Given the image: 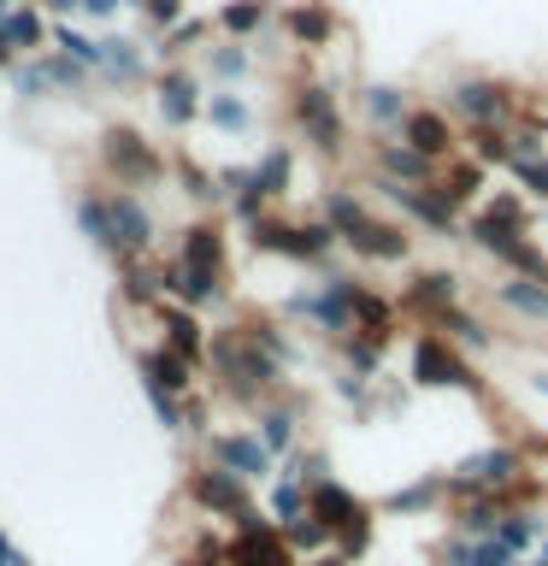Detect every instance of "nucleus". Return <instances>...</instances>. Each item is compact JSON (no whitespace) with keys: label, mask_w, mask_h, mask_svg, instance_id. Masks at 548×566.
Instances as JSON below:
<instances>
[{"label":"nucleus","mask_w":548,"mask_h":566,"mask_svg":"<svg viewBox=\"0 0 548 566\" xmlns=\"http://www.w3.org/2000/svg\"><path fill=\"white\" fill-rule=\"evenodd\" d=\"M330 230H336V242L354 248L360 260H378V265H396L413 254V237H407V224L396 219H378L360 195H348V189H325V212H318Z\"/></svg>","instance_id":"1"},{"label":"nucleus","mask_w":548,"mask_h":566,"mask_svg":"<svg viewBox=\"0 0 548 566\" xmlns=\"http://www.w3.org/2000/svg\"><path fill=\"white\" fill-rule=\"evenodd\" d=\"M95 166L106 177V189H130V195H148L171 177V159L159 154L136 124H106L101 142H95Z\"/></svg>","instance_id":"2"},{"label":"nucleus","mask_w":548,"mask_h":566,"mask_svg":"<svg viewBox=\"0 0 548 566\" xmlns=\"http://www.w3.org/2000/svg\"><path fill=\"white\" fill-rule=\"evenodd\" d=\"M247 248L265 260H289V265H318L325 254H336V230L325 219H283V212L272 207L265 219L247 224Z\"/></svg>","instance_id":"3"},{"label":"nucleus","mask_w":548,"mask_h":566,"mask_svg":"<svg viewBox=\"0 0 548 566\" xmlns=\"http://www.w3.org/2000/svg\"><path fill=\"white\" fill-rule=\"evenodd\" d=\"M183 502L189 513H201V520H219V525H247V520H260V507H254V495H247V484L236 472H224V467H212V460H194V467L183 472Z\"/></svg>","instance_id":"4"},{"label":"nucleus","mask_w":548,"mask_h":566,"mask_svg":"<svg viewBox=\"0 0 548 566\" xmlns=\"http://www.w3.org/2000/svg\"><path fill=\"white\" fill-rule=\"evenodd\" d=\"M289 124H295V130L307 136L325 159H336V154L348 148V118H342V101L330 95V83H313V77L295 83V88H289Z\"/></svg>","instance_id":"5"},{"label":"nucleus","mask_w":548,"mask_h":566,"mask_svg":"<svg viewBox=\"0 0 548 566\" xmlns=\"http://www.w3.org/2000/svg\"><path fill=\"white\" fill-rule=\"evenodd\" d=\"M224 566H301V555L289 543H283V531L277 520H247L230 531V543H224Z\"/></svg>","instance_id":"6"},{"label":"nucleus","mask_w":548,"mask_h":566,"mask_svg":"<svg viewBox=\"0 0 548 566\" xmlns=\"http://www.w3.org/2000/svg\"><path fill=\"white\" fill-rule=\"evenodd\" d=\"M401 142L419 159H431V166H449L460 154V124L442 113V106H413V113L401 118Z\"/></svg>","instance_id":"7"},{"label":"nucleus","mask_w":548,"mask_h":566,"mask_svg":"<svg viewBox=\"0 0 548 566\" xmlns=\"http://www.w3.org/2000/svg\"><path fill=\"white\" fill-rule=\"evenodd\" d=\"M307 520H318V531H325V537L336 543L342 531L366 525V520H371V507H366L354 490L336 484V478H313V484H307Z\"/></svg>","instance_id":"8"},{"label":"nucleus","mask_w":548,"mask_h":566,"mask_svg":"<svg viewBox=\"0 0 548 566\" xmlns=\"http://www.w3.org/2000/svg\"><path fill=\"white\" fill-rule=\"evenodd\" d=\"M449 106L466 118V130H472V124H507L513 113H519L513 88L495 83V77H460V83L449 88Z\"/></svg>","instance_id":"9"},{"label":"nucleus","mask_w":548,"mask_h":566,"mask_svg":"<svg viewBox=\"0 0 548 566\" xmlns=\"http://www.w3.org/2000/svg\"><path fill=\"white\" fill-rule=\"evenodd\" d=\"M177 265H194V272H212V277H230V237L219 219H189L177 230V248H171Z\"/></svg>","instance_id":"10"},{"label":"nucleus","mask_w":548,"mask_h":566,"mask_svg":"<svg viewBox=\"0 0 548 566\" xmlns=\"http://www.w3.org/2000/svg\"><path fill=\"white\" fill-rule=\"evenodd\" d=\"M154 106H159V118H166L171 130H189V124L201 118V106H207V88L189 65H166L154 77Z\"/></svg>","instance_id":"11"},{"label":"nucleus","mask_w":548,"mask_h":566,"mask_svg":"<svg viewBox=\"0 0 548 566\" xmlns=\"http://www.w3.org/2000/svg\"><path fill=\"white\" fill-rule=\"evenodd\" d=\"M207 460L224 472H236L242 484H254V478L272 472V454H265V442L254 431H207Z\"/></svg>","instance_id":"12"},{"label":"nucleus","mask_w":548,"mask_h":566,"mask_svg":"<svg viewBox=\"0 0 548 566\" xmlns=\"http://www.w3.org/2000/svg\"><path fill=\"white\" fill-rule=\"evenodd\" d=\"M413 378L419 384H431V389H460V384H472V371L466 360L449 348V336H436V331H419L413 336Z\"/></svg>","instance_id":"13"},{"label":"nucleus","mask_w":548,"mask_h":566,"mask_svg":"<svg viewBox=\"0 0 548 566\" xmlns=\"http://www.w3.org/2000/svg\"><path fill=\"white\" fill-rule=\"evenodd\" d=\"M207 343H212V331L201 325V313L177 307V301H159V348L183 354V360L207 371Z\"/></svg>","instance_id":"14"},{"label":"nucleus","mask_w":548,"mask_h":566,"mask_svg":"<svg viewBox=\"0 0 548 566\" xmlns=\"http://www.w3.org/2000/svg\"><path fill=\"white\" fill-rule=\"evenodd\" d=\"M277 24H283V35H289V48L318 53V48H330V35H336V12L325 7V0H289V7L277 12Z\"/></svg>","instance_id":"15"},{"label":"nucleus","mask_w":548,"mask_h":566,"mask_svg":"<svg viewBox=\"0 0 548 566\" xmlns=\"http://www.w3.org/2000/svg\"><path fill=\"white\" fill-rule=\"evenodd\" d=\"M0 42H7L18 60H35V53H48V42H53V18L42 7H30V0H18V7L0 18Z\"/></svg>","instance_id":"16"},{"label":"nucleus","mask_w":548,"mask_h":566,"mask_svg":"<svg viewBox=\"0 0 548 566\" xmlns=\"http://www.w3.org/2000/svg\"><path fill=\"white\" fill-rule=\"evenodd\" d=\"M477 189H484V166H477L472 154H454L449 166H436L431 195H436V201H449L454 212H460V207H472V201H477Z\"/></svg>","instance_id":"17"},{"label":"nucleus","mask_w":548,"mask_h":566,"mask_svg":"<svg viewBox=\"0 0 548 566\" xmlns=\"http://www.w3.org/2000/svg\"><path fill=\"white\" fill-rule=\"evenodd\" d=\"M106 42V60H101V77L95 83H113V88H130L148 77V53H141V42H130V35H101Z\"/></svg>","instance_id":"18"},{"label":"nucleus","mask_w":548,"mask_h":566,"mask_svg":"<svg viewBox=\"0 0 548 566\" xmlns=\"http://www.w3.org/2000/svg\"><path fill=\"white\" fill-rule=\"evenodd\" d=\"M272 0H224L219 18H212V30L224 35V42H254V35L272 24Z\"/></svg>","instance_id":"19"},{"label":"nucleus","mask_w":548,"mask_h":566,"mask_svg":"<svg viewBox=\"0 0 548 566\" xmlns=\"http://www.w3.org/2000/svg\"><path fill=\"white\" fill-rule=\"evenodd\" d=\"M247 177H254V189L277 207L283 195H289V184H295V154H289V142H272V148H265L254 166H247Z\"/></svg>","instance_id":"20"},{"label":"nucleus","mask_w":548,"mask_h":566,"mask_svg":"<svg viewBox=\"0 0 548 566\" xmlns=\"http://www.w3.org/2000/svg\"><path fill=\"white\" fill-rule=\"evenodd\" d=\"M378 177L424 189V184H436V166H431V159H419L407 142H378Z\"/></svg>","instance_id":"21"},{"label":"nucleus","mask_w":548,"mask_h":566,"mask_svg":"<svg viewBox=\"0 0 548 566\" xmlns=\"http://www.w3.org/2000/svg\"><path fill=\"white\" fill-rule=\"evenodd\" d=\"M201 65H207V77L219 88H236L247 71H254V53H247V42H224V35H219V42L201 48Z\"/></svg>","instance_id":"22"},{"label":"nucleus","mask_w":548,"mask_h":566,"mask_svg":"<svg viewBox=\"0 0 548 566\" xmlns=\"http://www.w3.org/2000/svg\"><path fill=\"white\" fill-rule=\"evenodd\" d=\"M201 118L212 124V130H224V136H242L247 124H254V106H247L236 88H212L207 106H201Z\"/></svg>","instance_id":"23"},{"label":"nucleus","mask_w":548,"mask_h":566,"mask_svg":"<svg viewBox=\"0 0 548 566\" xmlns=\"http://www.w3.org/2000/svg\"><path fill=\"white\" fill-rule=\"evenodd\" d=\"M360 113L378 124V130H401V118L413 113V101H407L401 88H389V83H371V88H360Z\"/></svg>","instance_id":"24"},{"label":"nucleus","mask_w":548,"mask_h":566,"mask_svg":"<svg viewBox=\"0 0 548 566\" xmlns=\"http://www.w3.org/2000/svg\"><path fill=\"white\" fill-rule=\"evenodd\" d=\"M466 142H472V159L484 171L489 166H513V130H507V124H472Z\"/></svg>","instance_id":"25"},{"label":"nucleus","mask_w":548,"mask_h":566,"mask_svg":"<svg viewBox=\"0 0 548 566\" xmlns=\"http://www.w3.org/2000/svg\"><path fill=\"white\" fill-rule=\"evenodd\" d=\"M159 42H166L159 53H166L171 65H183V53H189V48L212 42V24H201V18H183V24H177V30H166V35H159Z\"/></svg>","instance_id":"26"},{"label":"nucleus","mask_w":548,"mask_h":566,"mask_svg":"<svg viewBox=\"0 0 548 566\" xmlns=\"http://www.w3.org/2000/svg\"><path fill=\"white\" fill-rule=\"evenodd\" d=\"M136 12H141V24L159 30V35L183 24V0H136Z\"/></svg>","instance_id":"27"},{"label":"nucleus","mask_w":548,"mask_h":566,"mask_svg":"<svg viewBox=\"0 0 548 566\" xmlns=\"http://www.w3.org/2000/svg\"><path fill=\"white\" fill-rule=\"evenodd\" d=\"M124 7H136V0H77V18H95V24H106V18H118Z\"/></svg>","instance_id":"28"},{"label":"nucleus","mask_w":548,"mask_h":566,"mask_svg":"<svg viewBox=\"0 0 548 566\" xmlns=\"http://www.w3.org/2000/svg\"><path fill=\"white\" fill-rule=\"evenodd\" d=\"M30 7H42L48 18H71V12H77V0H30Z\"/></svg>","instance_id":"29"},{"label":"nucleus","mask_w":548,"mask_h":566,"mask_svg":"<svg viewBox=\"0 0 548 566\" xmlns=\"http://www.w3.org/2000/svg\"><path fill=\"white\" fill-rule=\"evenodd\" d=\"M0 566H30L24 555H18V543L7 537V531H0Z\"/></svg>","instance_id":"30"},{"label":"nucleus","mask_w":548,"mask_h":566,"mask_svg":"<svg viewBox=\"0 0 548 566\" xmlns=\"http://www.w3.org/2000/svg\"><path fill=\"white\" fill-rule=\"evenodd\" d=\"M12 7H18V0H0V12H12Z\"/></svg>","instance_id":"31"}]
</instances>
